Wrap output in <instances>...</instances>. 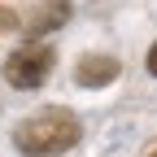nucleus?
Masks as SVG:
<instances>
[{
	"label": "nucleus",
	"instance_id": "nucleus-4",
	"mask_svg": "<svg viewBox=\"0 0 157 157\" xmlns=\"http://www.w3.org/2000/svg\"><path fill=\"white\" fill-rule=\"evenodd\" d=\"M148 70H153V74H157V44H153V48H148Z\"/></svg>",
	"mask_w": 157,
	"mask_h": 157
},
{
	"label": "nucleus",
	"instance_id": "nucleus-2",
	"mask_svg": "<svg viewBox=\"0 0 157 157\" xmlns=\"http://www.w3.org/2000/svg\"><path fill=\"white\" fill-rule=\"evenodd\" d=\"M52 66H57L52 44H31V48H17L5 61V78H9V87L31 92V87H44V78L52 74Z\"/></svg>",
	"mask_w": 157,
	"mask_h": 157
},
{
	"label": "nucleus",
	"instance_id": "nucleus-3",
	"mask_svg": "<svg viewBox=\"0 0 157 157\" xmlns=\"http://www.w3.org/2000/svg\"><path fill=\"white\" fill-rule=\"evenodd\" d=\"M74 74H78L83 87H105V83L118 78V61L113 57H83V61L74 66Z\"/></svg>",
	"mask_w": 157,
	"mask_h": 157
},
{
	"label": "nucleus",
	"instance_id": "nucleus-1",
	"mask_svg": "<svg viewBox=\"0 0 157 157\" xmlns=\"http://www.w3.org/2000/svg\"><path fill=\"white\" fill-rule=\"evenodd\" d=\"M78 135H83V127H78L74 113L44 109V113L26 118V122H17L13 144H17V153H26V157H57V153H70L78 144Z\"/></svg>",
	"mask_w": 157,
	"mask_h": 157
}]
</instances>
